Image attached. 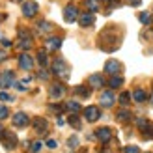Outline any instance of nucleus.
Masks as SVG:
<instances>
[{
	"label": "nucleus",
	"instance_id": "1",
	"mask_svg": "<svg viewBox=\"0 0 153 153\" xmlns=\"http://www.w3.org/2000/svg\"><path fill=\"white\" fill-rule=\"evenodd\" d=\"M52 73L58 75L62 80L69 79V67H67V64L64 60H54V62H52Z\"/></svg>",
	"mask_w": 153,
	"mask_h": 153
},
{
	"label": "nucleus",
	"instance_id": "2",
	"mask_svg": "<svg viewBox=\"0 0 153 153\" xmlns=\"http://www.w3.org/2000/svg\"><path fill=\"white\" fill-rule=\"evenodd\" d=\"M37 10H39V6H37V2H34V0H25V2H22V15H25V17H34L37 13Z\"/></svg>",
	"mask_w": 153,
	"mask_h": 153
},
{
	"label": "nucleus",
	"instance_id": "3",
	"mask_svg": "<svg viewBox=\"0 0 153 153\" xmlns=\"http://www.w3.org/2000/svg\"><path fill=\"white\" fill-rule=\"evenodd\" d=\"M79 7L76 6H73V4H69L64 10V19H65V22H75L76 19H79Z\"/></svg>",
	"mask_w": 153,
	"mask_h": 153
},
{
	"label": "nucleus",
	"instance_id": "4",
	"mask_svg": "<svg viewBox=\"0 0 153 153\" xmlns=\"http://www.w3.org/2000/svg\"><path fill=\"white\" fill-rule=\"evenodd\" d=\"M99 116H101V112H99L97 106H86V108H84V118H86L90 123L97 121V120H99Z\"/></svg>",
	"mask_w": 153,
	"mask_h": 153
},
{
	"label": "nucleus",
	"instance_id": "5",
	"mask_svg": "<svg viewBox=\"0 0 153 153\" xmlns=\"http://www.w3.org/2000/svg\"><path fill=\"white\" fill-rule=\"evenodd\" d=\"M15 84V76H13V73L11 71H6V73H2L0 75V88H10V86H13Z\"/></svg>",
	"mask_w": 153,
	"mask_h": 153
},
{
	"label": "nucleus",
	"instance_id": "6",
	"mask_svg": "<svg viewBox=\"0 0 153 153\" xmlns=\"http://www.w3.org/2000/svg\"><path fill=\"white\" fill-rule=\"evenodd\" d=\"M0 140H2V144H4L6 149H13L15 146H17V136H15L13 133H4V136Z\"/></svg>",
	"mask_w": 153,
	"mask_h": 153
},
{
	"label": "nucleus",
	"instance_id": "7",
	"mask_svg": "<svg viewBox=\"0 0 153 153\" xmlns=\"http://www.w3.org/2000/svg\"><path fill=\"white\" fill-rule=\"evenodd\" d=\"M19 65H21V69H25V71H30L34 67V60H32V56L30 54H21L19 56Z\"/></svg>",
	"mask_w": 153,
	"mask_h": 153
},
{
	"label": "nucleus",
	"instance_id": "8",
	"mask_svg": "<svg viewBox=\"0 0 153 153\" xmlns=\"http://www.w3.org/2000/svg\"><path fill=\"white\" fill-rule=\"evenodd\" d=\"M105 71L108 75H118L121 71V64L118 62V60H108V62L105 64Z\"/></svg>",
	"mask_w": 153,
	"mask_h": 153
},
{
	"label": "nucleus",
	"instance_id": "9",
	"mask_svg": "<svg viewBox=\"0 0 153 153\" xmlns=\"http://www.w3.org/2000/svg\"><path fill=\"white\" fill-rule=\"evenodd\" d=\"M95 136H97V140H101V142H108L112 138V131L108 127H99L95 131Z\"/></svg>",
	"mask_w": 153,
	"mask_h": 153
},
{
	"label": "nucleus",
	"instance_id": "10",
	"mask_svg": "<svg viewBox=\"0 0 153 153\" xmlns=\"http://www.w3.org/2000/svg\"><path fill=\"white\" fill-rule=\"evenodd\" d=\"M32 36H30L28 32H21V39H19V47L22 51H28L30 47H32Z\"/></svg>",
	"mask_w": 153,
	"mask_h": 153
},
{
	"label": "nucleus",
	"instance_id": "11",
	"mask_svg": "<svg viewBox=\"0 0 153 153\" xmlns=\"http://www.w3.org/2000/svg\"><path fill=\"white\" fill-rule=\"evenodd\" d=\"M13 125H15V127H26V125H28V114L17 112V114L13 116Z\"/></svg>",
	"mask_w": 153,
	"mask_h": 153
},
{
	"label": "nucleus",
	"instance_id": "12",
	"mask_svg": "<svg viewBox=\"0 0 153 153\" xmlns=\"http://www.w3.org/2000/svg\"><path fill=\"white\" fill-rule=\"evenodd\" d=\"M114 101H116V97H114V94H112L110 90L103 91V95H101V105H103V106H106V108H110V106L114 105Z\"/></svg>",
	"mask_w": 153,
	"mask_h": 153
},
{
	"label": "nucleus",
	"instance_id": "13",
	"mask_svg": "<svg viewBox=\"0 0 153 153\" xmlns=\"http://www.w3.org/2000/svg\"><path fill=\"white\" fill-rule=\"evenodd\" d=\"M88 84L94 90H97V88H103L105 86V79H103V75H91L90 79H88Z\"/></svg>",
	"mask_w": 153,
	"mask_h": 153
},
{
	"label": "nucleus",
	"instance_id": "14",
	"mask_svg": "<svg viewBox=\"0 0 153 153\" xmlns=\"http://www.w3.org/2000/svg\"><path fill=\"white\" fill-rule=\"evenodd\" d=\"M76 21L80 22V26H84V28H86V26H91V25H94L95 17H94V15H91V13L88 11V13H82V15H79V19H76Z\"/></svg>",
	"mask_w": 153,
	"mask_h": 153
},
{
	"label": "nucleus",
	"instance_id": "15",
	"mask_svg": "<svg viewBox=\"0 0 153 153\" xmlns=\"http://www.w3.org/2000/svg\"><path fill=\"white\" fill-rule=\"evenodd\" d=\"M64 94H65V86H64V84H52V86H51V97L52 99H60Z\"/></svg>",
	"mask_w": 153,
	"mask_h": 153
},
{
	"label": "nucleus",
	"instance_id": "16",
	"mask_svg": "<svg viewBox=\"0 0 153 153\" xmlns=\"http://www.w3.org/2000/svg\"><path fill=\"white\" fill-rule=\"evenodd\" d=\"M34 129H36L37 133H47V129H49L47 120H43V118H37V120H34Z\"/></svg>",
	"mask_w": 153,
	"mask_h": 153
},
{
	"label": "nucleus",
	"instance_id": "17",
	"mask_svg": "<svg viewBox=\"0 0 153 153\" xmlns=\"http://www.w3.org/2000/svg\"><path fill=\"white\" fill-rule=\"evenodd\" d=\"M45 45H47V51H58L62 45V37H49Z\"/></svg>",
	"mask_w": 153,
	"mask_h": 153
},
{
	"label": "nucleus",
	"instance_id": "18",
	"mask_svg": "<svg viewBox=\"0 0 153 153\" xmlns=\"http://www.w3.org/2000/svg\"><path fill=\"white\" fill-rule=\"evenodd\" d=\"M133 99H134V101L136 103H144V101H146V99H148V94H146V91H144V90H134L133 91V95H131Z\"/></svg>",
	"mask_w": 153,
	"mask_h": 153
},
{
	"label": "nucleus",
	"instance_id": "19",
	"mask_svg": "<svg viewBox=\"0 0 153 153\" xmlns=\"http://www.w3.org/2000/svg\"><path fill=\"white\" fill-rule=\"evenodd\" d=\"M64 108L67 110V112H71V114H76L80 110V105L76 103V101H67L65 105H64Z\"/></svg>",
	"mask_w": 153,
	"mask_h": 153
},
{
	"label": "nucleus",
	"instance_id": "20",
	"mask_svg": "<svg viewBox=\"0 0 153 153\" xmlns=\"http://www.w3.org/2000/svg\"><path fill=\"white\" fill-rule=\"evenodd\" d=\"M37 62H39V65H41V67H47V65H49L47 51H39V52H37Z\"/></svg>",
	"mask_w": 153,
	"mask_h": 153
},
{
	"label": "nucleus",
	"instance_id": "21",
	"mask_svg": "<svg viewBox=\"0 0 153 153\" xmlns=\"http://www.w3.org/2000/svg\"><path fill=\"white\" fill-rule=\"evenodd\" d=\"M121 84H123V79H121V76H118V75H112V79L108 80V86H110V88H120Z\"/></svg>",
	"mask_w": 153,
	"mask_h": 153
},
{
	"label": "nucleus",
	"instance_id": "22",
	"mask_svg": "<svg viewBox=\"0 0 153 153\" xmlns=\"http://www.w3.org/2000/svg\"><path fill=\"white\" fill-rule=\"evenodd\" d=\"M75 94L79 95V97H90V88H86V86H76L75 88Z\"/></svg>",
	"mask_w": 153,
	"mask_h": 153
},
{
	"label": "nucleus",
	"instance_id": "23",
	"mask_svg": "<svg viewBox=\"0 0 153 153\" xmlns=\"http://www.w3.org/2000/svg\"><path fill=\"white\" fill-rule=\"evenodd\" d=\"M84 6H86V10H90V13L99 10V2H97V0H84Z\"/></svg>",
	"mask_w": 153,
	"mask_h": 153
},
{
	"label": "nucleus",
	"instance_id": "24",
	"mask_svg": "<svg viewBox=\"0 0 153 153\" xmlns=\"http://www.w3.org/2000/svg\"><path fill=\"white\" fill-rule=\"evenodd\" d=\"M138 21L142 22V25H151V22H153V17H151V13H146V11H144V13L138 15Z\"/></svg>",
	"mask_w": 153,
	"mask_h": 153
},
{
	"label": "nucleus",
	"instance_id": "25",
	"mask_svg": "<svg viewBox=\"0 0 153 153\" xmlns=\"http://www.w3.org/2000/svg\"><path fill=\"white\" fill-rule=\"evenodd\" d=\"M116 118H118L120 121H129L133 116H131V112H129V110H125V108H123V110H120V112L116 114Z\"/></svg>",
	"mask_w": 153,
	"mask_h": 153
},
{
	"label": "nucleus",
	"instance_id": "26",
	"mask_svg": "<svg viewBox=\"0 0 153 153\" xmlns=\"http://www.w3.org/2000/svg\"><path fill=\"white\" fill-rule=\"evenodd\" d=\"M69 125L75 127V129H80L82 127V123L79 121V116H76V114H71V116H69Z\"/></svg>",
	"mask_w": 153,
	"mask_h": 153
},
{
	"label": "nucleus",
	"instance_id": "27",
	"mask_svg": "<svg viewBox=\"0 0 153 153\" xmlns=\"http://www.w3.org/2000/svg\"><path fill=\"white\" fill-rule=\"evenodd\" d=\"M136 125H138V129L144 133V131H148L149 129V123H148V120H144V118H140V120H136Z\"/></svg>",
	"mask_w": 153,
	"mask_h": 153
},
{
	"label": "nucleus",
	"instance_id": "28",
	"mask_svg": "<svg viewBox=\"0 0 153 153\" xmlns=\"http://www.w3.org/2000/svg\"><path fill=\"white\" fill-rule=\"evenodd\" d=\"M129 101H131V94H129V91H121L120 103H121V105H129Z\"/></svg>",
	"mask_w": 153,
	"mask_h": 153
},
{
	"label": "nucleus",
	"instance_id": "29",
	"mask_svg": "<svg viewBox=\"0 0 153 153\" xmlns=\"http://www.w3.org/2000/svg\"><path fill=\"white\" fill-rule=\"evenodd\" d=\"M37 28H39V32H49V30H52V25H51V22L41 21L39 25H37Z\"/></svg>",
	"mask_w": 153,
	"mask_h": 153
},
{
	"label": "nucleus",
	"instance_id": "30",
	"mask_svg": "<svg viewBox=\"0 0 153 153\" xmlns=\"http://www.w3.org/2000/svg\"><path fill=\"white\" fill-rule=\"evenodd\" d=\"M41 146H43L41 142H32V144H30V151H32V153H39Z\"/></svg>",
	"mask_w": 153,
	"mask_h": 153
},
{
	"label": "nucleus",
	"instance_id": "31",
	"mask_svg": "<svg viewBox=\"0 0 153 153\" xmlns=\"http://www.w3.org/2000/svg\"><path fill=\"white\" fill-rule=\"evenodd\" d=\"M67 146H69L71 149H75L76 146H79V138H76V136H71V138L67 140Z\"/></svg>",
	"mask_w": 153,
	"mask_h": 153
},
{
	"label": "nucleus",
	"instance_id": "32",
	"mask_svg": "<svg viewBox=\"0 0 153 153\" xmlns=\"http://www.w3.org/2000/svg\"><path fill=\"white\" fill-rule=\"evenodd\" d=\"M7 114H10V110H7V106H6V105H0V120L7 118Z\"/></svg>",
	"mask_w": 153,
	"mask_h": 153
},
{
	"label": "nucleus",
	"instance_id": "33",
	"mask_svg": "<svg viewBox=\"0 0 153 153\" xmlns=\"http://www.w3.org/2000/svg\"><path fill=\"white\" fill-rule=\"evenodd\" d=\"M11 95L10 94H6V91H0V101H11Z\"/></svg>",
	"mask_w": 153,
	"mask_h": 153
},
{
	"label": "nucleus",
	"instance_id": "34",
	"mask_svg": "<svg viewBox=\"0 0 153 153\" xmlns=\"http://www.w3.org/2000/svg\"><path fill=\"white\" fill-rule=\"evenodd\" d=\"M123 153H140V151H138V148H136V146H129V148L123 149Z\"/></svg>",
	"mask_w": 153,
	"mask_h": 153
},
{
	"label": "nucleus",
	"instance_id": "35",
	"mask_svg": "<svg viewBox=\"0 0 153 153\" xmlns=\"http://www.w3.org/2000/svg\"><path fill=\"white\" fill-rule=\"evenodd\" d=\"M39 79H41V80H47V79H49L47 69H41V71H39Z\"/></svg>",
	"mask_w": 153,
	"mask_h": 153
},
{
	"label": "nucleus",
	"instance_id": "36",
	"mask_svg": "<svg viewBox=\"0 0 153 153\" xmlns=\"http://www.w3.org/2000/svg\"><path fill=\"white\" fill-rule=\"evenodd\" d=\"M51 110H52V112H56V114H60V112L64 110V106H56V105H54V106H51Z\"/></svg>",
	"mask_w": 153,
	"mask_h": 153
},
{
	"label": "nucleus",
	"instance_id": "37",
	"mask_svg": "<svg viewBox=\"0 0 153 153\" xmlns=\"http://www.w3.org/2000/svg\"><path fill=\"white\" fill-rule=\"evenodd\" d=\"M47 146H49V148H56L58 144H56V140H47Z\"/></svg>",
	"mask_w": 153,
	"mask_h": 153
},
{
	"label": "nucleus",
	"instance_id": "38",
	"mask_svg": "<svg viewBox=\"0 0 153 153\" xmlns=\"http://www.w3.org/2000/svg\"><path fill=\"white\" fill-rule=\"evenodd\" d=\"M2 45L4 47H11V41L10 39H2Z\"/></svg>",
	"mask_w": 153,
	"mask_h": 153
},
{
	"label": "nucleus",
	"instance_id": "39",
	"mask_svg": "<svg viewBox=\"0 0 153 153\" xmlns=\"http://www.w3.org/2000/svg\"><path fill=\"white\" fill-rule=\"evenodd\" d=\"M4 60H6V52H4V51H0V64H2Z\"/></svg>",
	"mask_w": 153,
	"mask_h": 153
},
{
	"label": "nucleus",
	"instance_id": "40",
	"mask_svg": "<svg viewBox=\"0 0 153 153\" xmlns=\"http://www.w3.org/2000/svg\"><path fill=\"white\" fill-rule=\"evenodd\" d=\"M129 2H131V6H140L142 0H129Z\"/></svg>",
	"mask_w": 153,
	"mask_h": 153
},
{
	"label": "nucleus",
	"instance_id": "41",
	"mask_svg": "<svg viewBox=\"0 0 153 153\" xmlns=\"http://www.w3.org/2000/svg\"><path fill=\"white\" fill-rule=\"evenodd\" d=\"M4 133H6V131H4V127L0 125V138H2V136H4Z\"/></svg>",
	"mask_w": 153,
	"mask_h": 153
},
{
	"label": "nucleus",
	"instance_id": "42",
	"mask_svg": "<svg viewBox=\"0 0 153 153\" xmlns=\"http://www.w3.org/2000/svg\"><path fill=\"white\" fill-rule=\"evenodd\" d=\"M149 101H151V105H153V94H151V97H149Z\"/></svg>",
	"mask_w": 153,
	"mask_h": 153
},
{
	"label": "nucleus",
	"instance_id": "43",
	"mask_svg": "<svg viewBox=\"0 0 153 153\" xmlns=\"http://www.w3.org/2000/svg\"><path fill=\"white\" fill-rule=\"evenodd\" d=\"M4 21V15H0V22H2Z\"/></svg>",
	"mask_w": 153,
	"mask_h": 153
},
{
	"label": "nucleus",
	"instance_id": "44",
	"mask_svg": "<svg viewBox=\"0 0 153 153\" xmlns=\"http://www.w3.org/2000/svg\"><path fill=\"white\" fill-rule=\"evenodd\" d=\"M13 2H22V0H13Z\"/></svg>",
	"mask_w": 153,
	"mask_h": 153
},
{
	"label": "nucleus",
	"instance_id": "45",
	"mask_svg": "<svg viewBox=\"0 0 153 153\" xmlns=\"http://www.w3.org/2000/svg\"><path fill=\"white\" fill-rule=\"evenodd\" d=\"M105 153H106V151H105Z\"/></svg>",
	"mask_w": 153,
	"mask_h": 153
}]
</instances>
